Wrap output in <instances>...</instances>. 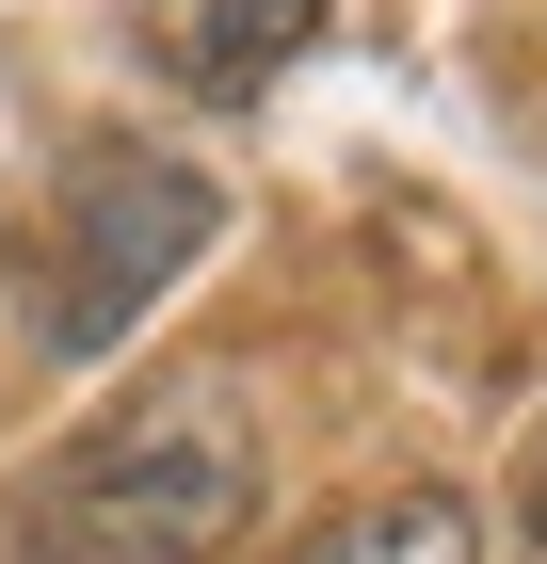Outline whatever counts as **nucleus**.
Wrapping results in <instances>:
<instances>
[{
	"label": "nucleus",
	"mask_w": 547,
	"mask_h": 564,
	"mask_svg": "<svg viewBox=\"0 0 547 564\" xmlns=\"http://www.w3.org/2000/svg\"><path fill=\"white\" fill-rule=\"evenodd\" d=\"M210 242H226V177L210 162H177V145H81L48 177V226H33V339L65 371H97Z\"/></svg>",
	"instance_id": "nucleus-2"
},
{
	"label": "nucleus",
	"mask_w": 547,
	"mask_h": 564,
	"mask_svg": "<svg viewBox=\"0 0 547 564\" xmlns=\"http://www.w3.org/2000/svg\"><path fill=\"white\" fill-rule=\"evenodd\" d=\"M515 517H532V549H547V468H532V484H515Z\"/></svg>",
	"instance_id": "nucleus-5"
},
{
	"label": "nucleus",
	"mask_w": 547,
	"mask_h": 564,
	"mask_svg": "<svg viewBox=\"0 0 547 564\" xmlns=\"http://www.w3.org/2000/svg\"><path fill=\"white\" fill-rule=\"evenodd\" d=\"M258 532V420L242 388H145L97 435H65L17 517H0V564H226Z\"/></svg>",
	"instance_id": "nucleus-1"
},
{
	"label": "nucleus",
	"mask_w": 547,
	"mask_h": 564,
	"mask_svg": "<svg viewBox=\"0 0 547 564\" xmlns=\"http://www.w3.org/2000/svg\"><path fill=\"white\" fill-rule=\"evenodd\" d=\"M291 564H483V517L451 484H403V500H354L338 532H306Z\"/></svg>",
	"instance_id": "nucleus-4"
},
{
	"label": "nucleus",
	"mask_w": 547,
	"mask_h": 564,
	"mask_svg": "<svg viewBox=\"0 0 547 564\" xmlns=\"http://www.w3.org/2000/svg\"><path fill=\"white\" fill-rule=\"evenodd\" d=\"M322 17H338V0H177L162 48H177V82H194V97H226V113H242L274 65H306V33H322Z\"/></svg>",
	"instance_id": "nucleus-3"
}]
</instances>
